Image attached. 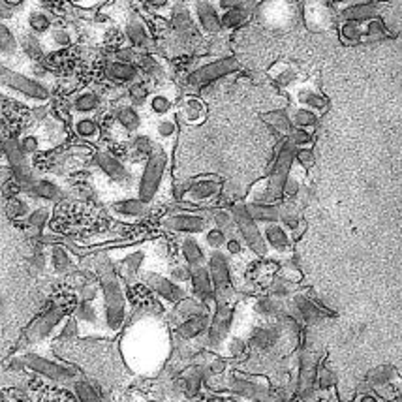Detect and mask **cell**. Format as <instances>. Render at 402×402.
Returning a JSON list of instances; mask_svg holds the SVG:
<instances>
[{
	"label": "cell",
	"mask_w": 402,
	"mask_h": 402,
	"mask_svg": "<svg viewBox=\"0 0 402 402\" xmlns=\"http://www.w3.org/2000/svg\"><path fill=\"white\" fill-rule=\"evenodd\" d=\"M98 280H100V297H102V311H104V325L110 335L121 333L128 316V301L121 276L117 275L113 261L108 256H98L96 265Z\"/></svg>",
	"instance_id": "1"
},
{
	"label": "cell",
	"mask_w": 402,
	"mask_h": 402,
	"mask_svg": "<svg viewBox=\"0 0 402 402\" xmlns=\"http://www.w3.org/2000/svg\"><path fill=\"white\" fill-rule=\"evenodd\" d=\"M167 169V155L166 150H162L156 147L149 155V160L145 164L141 177H139L138 184V197L145 203H153L155 197L160 192L162 181L166 175Z\"/></svg>",
	"instance_id": "2"
},
{
	"label": "cell",
	"mask_w": 402,
	"mask_h": 402,
	"mask_svg": "<svg viewBox=\"0 0 402 402\" xmlns=\"http://www.w3.org/2000/svg\"><path fill=\"white\" fill-rule=\"evenodd\" d=\"M239 68H241V63L235 57L216 58L213 63L203 64L200 68H195L194 72H190L188 77H186V83L192 89H201V86H207L214 81L222 79L226 75L235 74Z\"/></svg>",
	"instance_id": "3"
},
{
	"label": "cell",
	"mask_w": 402,
	"mask_h": 402,
	"mask_svg": "<svg viewBox=\"0 0 402 402\" xmlns=\"http://www.w3.org/2000/svg\"><path fill=\"white\" fill-rule=\"evenodd\" d=\"M207 269L214 286V303L226 305L231 297V273L230 259L222 250H213L207 258Z\"/></svg>",
	"instance_id": "4"
},
{
	"label": "cell",
	"mask_w": 402,
	"mask_h": 402,
	"mask_svg": "<svg viewBox=\"0 0 402 402\" xmlns=\"http://www.w3.org/2000/svg\"><path fill=\"white\" fill-rule=\"evenodd\" d=\"M231 214H233V220H235V226L239 233H241L242 241L247 242V247L252 250L254 254L258 256H265L269 252V247L264 239V233L259 230L258 222L248 214L247 205L245 203H235L231 207Z\"/></svg>",
	"instance_id": "5"
},
{
	"label": "cell",
	"mask_w": 402,
	"mask_h": 402,
	"mask_svg": "<svg viewBox=\"0 0 402 402\" xmlns=\"http://www.w3.org/2000/svg\"><path fill=\"white\" fill-rule=\"evenodd\" d=\"M0 83L6 85L8 89H12V91L19 92V94H23V96L30 98V100H36V102H46L49 98V91L41 83L30 79L19 72H13L6 66H0Z\"/></svg>",
	"instance_id": "6"
},
{
	"label": "cell",
	"mask_w": 402,
	"mask_h": 402,
	"mask_svg": "<svg viewBox=\"0 0 402 402\" xmlns=\"http://www.w3.org/2000/svg\"><path fill=\"white\" fill-rule=\"evenodd\" d=\"M233 316H235V312L230 306V303L216 305V311L211 318V325L207 329V344L211 348H220L224 344L228 335H230L231 325H233Z\"/></svg>",
	"instance_id": "7"
},
{
	"label": "cell",
	"mask_w": 402,
	"mask_h": 402,
	"mask_svg": "<svg viewBox=\"0 0 402 402\" xmlns=\"http://www.w3.org/2000/svg\"><path fill=\"white\" fill-rule=\"evenodd\" d=\"M164 226L167 230L175 231V233H186V235H197V233H205L207 228V219L201 214L192 213H179L171 214L164 220Z\"/></svg>",
	"instance_id": "8"
},
{
	"label": "cell",
	"mask_w": 402,
	"mask_h": 402,
	"mask_svg": "<svg viewBox=\"0 0 402 402\" xmlns=\"http://www.w3.org/2000/svg\"><path fill=\"white\" fill-rule=\"evenodd\" d=\"M145 278H147V284L150 286V290L156 295H160L167 303H179V301H183L186 297V290L181 284H177V282H173L171 278L155 275V273H147Z\"/></svg>",
	"instance_id": "9"
},
{
	"label": "cell",
	"mask_w": 402,
	"mask_h": 402,
	"mask_svg": "<svg viewBox=\"0 0 402 402\" xmlns=\"http://www.w3.org/2000/svg\"><path fill=\"white\" fill-rule=\"evenodd\" d=\"M94 162H96V166L100 167V171L104 173L110 181L119 184L128 183V179H130L128 167L124 166L117 156L111 155L110 150H98L96 156H94Z\"/></svg>",
	"instance_id": "10"
},
{
	"label": "cell",
	"mask_w": 402,
	"mask_h": 402,
	"mask_svg": "<svg viewBox=\"0 0 402 402\" xmlns=\"http://www.w3.org/2000/svg\"><path fill=\"white\" fill-rule=\"evenodd\" d=\"M222 190V183L219 179H200L188 186V188L183 192V200L190 201V203H203V201H209L216 197Z\"/></svg>",
	"instance_id": "11"
},
{
	"label": "cell",
	"mask_w": 402,
	"mask_h": 402,
	"mask_svg": "<svg viewBox=\"0 0 402 402\" xmlns=\"http://www.w3.org/2000/svg\"><path fill=\"white\" fill-rule=\"evenodd\" d=\"M194 13L197 23L203 29V32L207 34H219L222 27V15L216 12V8L209 2V0H195Z\"/></svg>",
	"instance_id": "12"
},
{
	"label": "cell",
	"mask_w": 402,
	"mask_h": 402,
	"mask_svg": "<svg viewBox=\"0 0 402 402\" xmlns=\"http://www.w3.org/2000/svg\"><path fill=\"white\" fill-rule=\"evenodd\" d=\"M27 363H29V367H32L34 370H38V372L46 374L47 378L72 380L77 376L75 367H64V365L53 363V361H49V359H44V357H40V356H34V354H30V356L27 357Z\"/></svg>",
	"instance_id": "13"
},
{
	"label": "cell",
	"mask_w": 402,
	"mask_h": 402,
	"mask_svg": "<svg viewBox=\"0 0 402 402\" xmlns=\"http://www.w3.org/2000/svg\"><path fill=\"white\" fill-rule=\"evenodd\" d=\"M190 284H192V292H194L195 299H200L201 303H205L209 306V303L214 301L213 280H211V273H209L205 265L192 269V273H190Z\"/></svg>",
	"instance_id": "14"
},
{
	"label": "cell",
	"mask_w": 402,
	"mask_h": 402,
	"mask_svg": "<svg viewBox=\"0 0 402 402\" xmlns=\"http://www.w3.org/2000/svg\"><path fill=\"white\" fill-rule=\"evenodd\" d=\"M282 328H278V323H269V325H261L256 328L248 339V346H252L256 350L267 351L271 348H275L280 342Z\"/></svg>",
	"instance_id": "15"
},
{
	"label": "cell",
	"mask_w": 402,
	"mask_h": 402,
	"mask_svg": "<svg viewBox=\"0 0 402 402\" xmlns=\"http://www.w3.org/2000/svg\"><path fill=\"white\" fill-rule=\"evenodd\" d=\"M209 325H211V314H209V312L186 318V320L177 328L179 339L186 340V342H190V340L194 339H200L201 335L207 331Z\"/></svg>",
	"instance_id": "16"
},
{
	"label": "cell",
	"mask_w": 402,
	"mask_h": 402,
	"mask_svg": "<svg viewBox=\"0 0 402 402\" xmlns=\"http://www.w3.org/2000/svg\"><path fill=\"white\" fill-rule=\"evenodd\" d=\"M113 214H117L119 219L124 220H136L143 219L145 214L149 213V203H145L139 197H128V200L117 201L111 205Z\"/></svg>",
	"instance_id": "17"
},
{
	"label": "cell",
	"mask_w": 402,
	"mask_h": 402,
	"mask_svg": "<svg viewBox=\"0 0 402 402\" xmlns=\"http://www.w3.org/2000/svg\"><path fill=\"white\" fill-rule=\"evenodd\" d=\"M264 239L267 242V247L276 250V252H287L292 248V239H290V233L282 224L278 222H273V224H265L264 228Z\"/></svg>",
	"instance_id": "18"
},
{
	"label": "cell",
	"mask_w": 402,
	"mask_h": 402,
	"mask_svg": "<svg viewBox=\"0 0 402 402\" xmlns=\"http://www.w3.org/2000/svg\"><path fill=\"white\" fill-rule=\"evenodd\" d=\"M247 205L248 214L252 216L256 222L261 224H273V222H280V207H276L273 203H264V201H248Z\"/></svg>",
	"instance_id": "19"
},
{
	"label": "cell",
	"mask_w": 402,
	"mask_h": 402,
	"mask_svg": "<svg viewBox=\"0 0 402 402\" xmlns=\"http://www.w3.org/2000/svg\"><path fill=\"white\" fill-rule=\"evenodd\" d=\"M181 254H183L186 265H190L192 269H194V267H201V265H205V261H207L205 248L192 235L183 239V242H181Z\"/></svg>",
	"instance_id": "20"
},
{
	"label": "cell",
	"mask_w": 402,
	"mask_h": 402,
	"mask_svg": "<svg viewBox=\"0 0 402 402\" xmlns=\"http://www.w3.org/2000/svg\"><path fill=\"white\" fill-rule=\"evenodd\" d=\"M105 74L115 83H134V81H138L139 70L136 64L128 63V60H113L108 64Z\"/></svg>",
	"instance_id": "21"
},
{
	"label": "cell",
	"mask_w": 402,
	"mask_h": 402,
	"mask_svg": "<svg viewBox=\"0 0 402 402\" xmlns=\"http://www.w3.org/2000/svg\"><path fill=\"white\" fill-rule=\"evenodd\" d=\"M63 322V309H55V311L47 312L46 316H41L38 322L32 325L30 333L34 337V342L47 339L49 335L58 328V323Z\"/></svg>",
	"instance_id": "22"
},
{
	"label": "cell",
	"mask_w": 402,
	"mask_h": 402,
	"mask_svg": "<svg viewBox=\"0 0 402 402\" xmlns=\"http://www.w3.org/2000/svg\"><path fill=\"white\" fill-rule=\"evenodd\" d=\"M340 15L344 18V21H370V19L378 18V4L376 2H357V4H350L346 6Z\"/></svg>",
	"instance_id": "23"
},
{
	"label": "cell",
	"mask_w": 402,
	"mask_h": 402,
	"mask_svg": "<svg viewBox=\"0 0 402 402\" xmlns=\"http://www.w3.org/2000/svg\"><path fill=\"white\" fill-rule=\"evenodd\" d=\"M104 311L96 305V301L92 299V301H83L75 312V320L79 323V328H86V325H91V328H96L100 323L104 322Z\"/></svg>",
	"instance_id": "24"
},
{
	"label": "cell",
	"mask_w": 402,
	"mask_h": 402,
	"mask_svg": "<svg viewBox=\"0 0 402 402\" xmlns=\"http://www.w3.org/2000/svg\"><path fill=\"white\" fill-rule=\"evenodd\" d=\"M49 261H51V267L55 269V273H60V275H66L70 271H74L75 264H77L74 254L70 252L66 247H63V245H53L51 254H49Z\"/></svg>",
	"instance_id": "25"
},
{
	"label": "cell",
	"mask_w": 402,
	"mask_h": 402,
	"mask_svg": "<svg viewBox=\"0 0 402 402\" xmlns=\"http://www.w3.org/2000/svg\"><path fill=\"white\" fill-rule=\"evenodd\" d=\"M145 254L141 250H134V252H128L127 256H122V259L115 265L117 275L124 278V280H134V276L138 275V271L141 269L143 265Z\"/></svg>",
	"instance_id": "26"
},
{
	"label": "cell",
	"mask_w": 402,
	"mask_h": 402,
	"mask_svg": "<svg viewBox=\"0 0 402 402\" xmlns=\"http://www.w3.org/2000/svg\"><path fill=\"white\" fill-rule=\"evenodd\" d=\"M115 122L128 134L138 132L141 127V115L134 105H121L115 111Z\"/></svg>",
	"instance_id": "27"
},
{
	"label": "cell",
	"mask_w": 402,
	"mask_h": 402,
	"mask_svg": "<svg viewBox=\"0 0 402 402\" xmlns=\"http://www.w3.org/2000/svg\"><path fill=\"white\" fill-rule=\"evenodd\" d=\"M127 36L130 44L134 46V49H147L149 47V30H147V27L138 18H132L127 23Z\"/></svg>",
	"instance_id": "28"
},
{
	"label": "cell",
	"mask_w": 402,
	"mask_h": 402,
	"mask_svg": "<svg viewBox=\"0 0 402 402\" xmlns=\"http://www.w3.org/2000/svg\"><path fill=\"white\" fill-rule=\"evenodd\" d=\"M181 113H183V119L188 124H200L205 119V115H207V108H205V104L201 102L200 98L188 96L184 98Z\"/></svg>",
	"instance_id": "29"
},
{
	"label": "cell",
	"mask_w": 402,
	"mask_h": 402,
	"mask_svg": "<svg viewBox=\"0 0 402 402\" xmlns=\"http://www.w3.org/2000/svg\"><path fill=\"white\" fill-rule=\"evenodd\" d=\"M30 192L46 201H57L63 197V188L57 183H53L49 179H38L30 183Z\"/></svg>",
	"instance_id": "30"
},
{
	"label": "cell",
	"mask_w": 402,
	"mask_h": 402,
	"mask_svg": "<svg viewBox=\"0 0 402 402\" xmlns=\"http://www.w3.org/2000/svg\"><path fill=\"white\" fill-rule=\"evenodd\" d=\"M100 104H102V98L98 92L85 91L74 100V111L79 115H91V113L98 111Z\"/></svg>",
	"instance_id": "31"
},
{
	"label": "cell",
	"mask_w": 402,
	"mask_h": 402,
	"mask_svg": "<svg viewBox=\"0 0 402 402\" xmlns=\"http://www.w3.org/2000/svg\"><path fill=\"white\" fill-rule=\"evenodd\" d=\"M74 130L81 139L85 141H96L100 138V127L94 119L89 115H79L74 121Z\"/></svg>",
	"instance_id": "32"
},
{
	"label": "cell",
	"mask_w": 402,
	"mask_h": 402,
	"mask_svg": "<svg viewBox=\"0 0 402 402\" xmlns=\"http://www.w3.org/2000/svg\"><path fill=\"white\" fill-rule=\"evenodd\" d=\"M295 306H297L299 316L303 318L306 323H316L323 314L322 309L314 305V303L311 301V297L297 295V297H295Z\"/></svg>",
	"instance_id": "33"
},
{
	"label": "cell",
	"mask_w": 402,
	"mask_h": 402,
	"mask_svg": "<svg viewBox=\"0 0 402 402\" xmlns=\"http://www.w3.org/2000/svg\"><path fill=\"white\" fill-rule=\"evenodd\" d=\"M19 51V41L13 34V30L6 23L0 21V53L6 57H13Z\"/></svg>",
	"instance_id": "34"
},
{
	"label": "cell",
	"mask_w": 402,
	"mask_h": 402,
	"mask_svg": "<svg viewBox=\"0 0 402 402\" xmlns=\"http://www.w3.org/2000/svg\"><path fill=\"white\" fill-rule=\"evenodd\" d=\"M264 121L275 128L276 132L284 134V136H290V132H292V128H293L292 117H287L286 111H280V110L265 113Z\"/></svg>",
	"instance_id": "35"
},
{
	"label": "cell",
	"mask_w": 402,
	"mask_h": 402,
	"mask_svg": "<svg viewBox=\"0 0 402 402\" xmlns=\"http://www.w3.org/2000/svg\"><path fill=\"white\" fill-rule=\"evenodd\" d=\"M29 29L34 32V34H44L46 36L49 30H51V18L49 13H46L44 10H30L29 12Z\"/></svg>",
	"instance_id": "36"
},
{
	"label": "cell",
	"mask_w": 402,
	"mask_h": 402,
	"mask_svg": "<svg viewBox=\"0 0 402 402\" xmlns=\"http://www.w3.org/2000/svg\"><path fill=\"white\" fill-rule=\"evenodd\" d=\"M297 100L301 104L309 108L312 111H323L328 108V100L322 96V94H318L316 91H311V89H303V91H299L297 94Z\"/></svg>",
	"instance_id": "37"
},
{
	"label": "cell",
	"mask_w": 402,
	"mask_h": 402,
	"mask_svg": "<svg viewBox=\"0 0 402 402\" xmlns=\"http://www.w3.org/2000/svg\"><path fill=\"white\" fill-rule=\"evenodd\" d=\"M49 219H51V207H38L27 216V224H29L32 230H36L38 235H41V231L46 230Z\"/></svg>",
	"instance_id": "38"
},
{
	"label": "cell",
	"mask_w": 402,
	"mask_h": 402,
	"mask_svg": "<svg viewBox=\"0 0 402 402\" xmlns=\"http://www.w3.org/2000/svg\"><path fill=\"white\" fill-rule=\"evenodd\" d=\"M247 19H248L247 8L242 6L230 8V10H226V13L222 15V27H226V29H237V27H241Z\"/></svg>",
	"instance_id": "39"
},
{
	"label": "cell",
	"mask_w": 402,
	"mask_h": 402,
	"mask_svg": "<svg viewBox=\"0 0 402 402\" xmlns=\"http://www.w3.org/2000/svg\"><path fill=\"white\" fill-rule=\"evenodd\" d=\"M149 108L150 111L158 117H166L173 108V102L171 98L164 94V92H156L153 96L149 98Z\"/></svg>",
	"instance_id": "40"
},
{
	"label": "cell",
	"mask_w": 402,
	"mask_h": 402,
	"mask_svg": "<svg viewBox=\"0 0 402 402\" xmlns=\"http://www.w3.org/2000/svg\"><path fill=\"white\" fill-rule=\"evenodd\" d=\"M363 34L365 32L361 29V23H357V21H344V23L340 25V38L346 44H359Z\"/></svg>",
	"instance_id": "41"
},
{
	"label": "cell",
	"mask_w": 402,
	"mask_h": 402,
	"mask_svg": "<svg viewBox=\"0 0 402 402\" xmlns=\"http://www.w3.org/2000/svg\"><path fill=\"white\" fill-rule=\"evenodd\" d=\"M280 301H278V297H275V295L258 299V303L254 306V311L261 314V316H276V314L280 312Z\"/></svg>",
	"instance_id": "42"
},
{
	"label": "cell",
	"mask_w": 402,
	"mask_h": 402,
	"mask_svg": "<svg viewBox=\"0 0 402 402\" xmlns=\"http://www.w3.org/2000/svg\"><path fill=\"white\" fill-rule=\"evenodd\" d=\"M292 122L297 128H311L318 122V115L312 110H309V108H297V110L293 111Z\"/></svg>",
	"instance_id": "43"
},
{
	"label": "cell",
	"mask_w": 402,
	"mask_h": 402,
	"mask_svg": "<svg viewBox=\"0 0 402 402\" xmlns=\"http://www.w3.org/2000/svg\"><path fill=\"white\" fill-rule=\"evenodd\" d=\"M205 245H207L211 250H220V248L226 247V242H228V235H226V231H222L220 228H209L205 231Z\"/></svg>",
	"instance_id": "44"
},
{
	"label": "cell",
	"mask_w": 402,
	"mask_h": 402,
	"mask_svg": "<svg viewBox=\"0 0 402 402\" xmlns=\"http://www.w3.org/2000/svg\"><path fill=\"white\" fill-rule=\"evenodd\" d=\"M47 38H49V46H53L55 49L58 47H66L72 44V36L66 29H53L47 32Z\"/></svg>",
	"instance_id": "45"
},
{
	"label": "cell",
	"mask_w": 402,
	"mask_h": 402,
	"mask_svg": "<svg viewBox=\"0 0 402 402\" xmlns=\"http://www.w3.org/2000/svg\"><path fill=\"white\" fill-rule=\"evenodd\" d=\"M175 134H177V122L173 121V119H160L158 124H156V136L160 139H171L175 138Z\"/></svg>",
	"instance_id": "46"
},
{
	"label": "cell",
	"mask_w": 402,
	"mask_h": 402,
	"mask_svg": "<svg viewBox=\"0 0 402 402\" xmlns=\"http://www.w3.org/2000/svg\"><path fill=\"white\" fill-rule=\"evenodd\" d=\"M293 147H306V145H311L312 138H311V132L306 130V128H292V132H290V139H287Z\"/></svg>",
	"instance_id": "47"
},
{
	"label": "cell",
	"mask_w": 402,
	"mask_h": 402,
	"mask_svg": "<svg viewBox=\"0 0 402 402\" xmlns=\"http://www.w3.org/2000/svg\"><path fill=\"white\" fill-rule=\"evenodd\" d=\"M213 219H214V226L220 228L222 231H231L233 228H237L231 211H216Z\"/></svg>",
	"instance_id": "48"
},
{
	"label": "cell",
	"mask_w": 402,
	"mask_h": 402,
	"mask_svg": "<svg viewBox=\"0 0 402 402\" xmlns=\"http://www.w3.org/2000/svg\"><path fill=\"white\" fill-rule=\"evenodd\" d=\"M149 98V89L145 83H139V81H134V85L130 86V100H132L136 105H141Z\"/></svg>",
	"instance_id": "49"
},
{
	"label": "cell",
	"mask_w": 402,
	"mask_h": 402,
	"mask_svg": "<svg viewBox=\"0 0 402 402\" xmlns=\"http://www.w3.org/2000/svg\"><path fill=\"white\" fill-rule=\"evenodd\" d=\"M8 213L12 219H21V216H29V205L19 197H13L8 203Z\"/></svg>",
	"instance_id": "50"
},
{
	"label": "cell",
	"mask_w": 402,
	"mask_h": 402,
	"mask_svg": "<svg viewBox=\"0 0 402 402\" xmlns=\"http://www.w3.org/2000/svg\"><path fill=\"white\" fill-rule=\"evenodd\" d=\"M365 34L368 36V38H385L387 36V27H385L380 19H370L367 23V29H365Z\"/></svg>",
	"instance_id": "51"
},
{
	"label": "cell",
	"mask_w": 402,
	"mask_h": 402,
	"mask_svg": "<svg viewBox=\"0 0 402 402\" xmlns=\"http://www.w3.org/2000/svg\"><path fill=\"white\" fill-rule=\"evenodd\" d=\"M299 190H301V179L295 177V175H293V171H292L290 175H287L282 195H287V197H295V195L299 194Z\"/></svg>",
	"instance_id": "52"
},
{
	"label": "cell",
	"mask_w": 402,
	"mask_h": 402,
	"mask_svg": "<svg viewBox=\"0 0 402 402\" xmlns=\"http://www.w3.org/2000/svg\"><path fill=\"white\" fill-rule=\"evenodd\" d=\"M190 273L192 271L186 267V265H175L169 273V278L177 284H184V282H190Z\"/></svg>",
	"instance_id": "53"
},
{
	"label": "cell",
	"mask_w": 402,
	"mask_h": 402,
	"mask_svg": "<svg viewBox=\"0 0 402 402\" xmlns=\"http://www.w3.org/2000/svg\"><path fill=\"white\" fill-rule=\"evenodd\" d=\"M290 292H292V286L287 284L286 278L275 280V284H273V287H271V295H275V297H278V299L290 295Z\"/></svg>",
	"instance_id": "54"
},
{
	"label": "cell",
	"mask_w": 402,
	"mask_h": 402,
	"mask_svg": "<svg viewBox=\"0 0 402 402\" xmlns=\"http://www.w3.org/2000/svg\"><path fill=\"white\" fill-rule=\"evenodd\" d=\"M295 158L301 164V167H311L314 164V155L309 147H301L299 150H295Z\"/></svg>",
	"instance_id": "55"
},
{
	"label": "cell",
	"mask_w": 402,
	"mask_h": 402,
	"mask_svg": "<svg viewBox=\"0 0 402 402\" xmlns=\"http://www.w3.org/2000/svg\"><path fill=\"white\" fill-rule=\"evenodd\" d=\"M134 143H136V149H138L139 153H143V155H150V153L156 149V145L153 143V139H150L149 136H138Z\"/></svg>",
	"instance_id": "56"
},
{
	"label": "cell",
	"mask_w": 402,
	"mask_h": 402,
	"mask_svg": "<svg viewBox=\"0 0 402 402\" xmlns=\"http://www.w3.org/2000/svg\"><path fill=\"white\" fill-rule=\"evenodd\" d=\"M21 149H23L25 155H34L40 150V141L36 136H27V138L21 139Z\"/></svg>",
	"instance_id": "57"
},
{
	"label": "cell",
	"mask_w": 402,
	"mask_h": 402,
	"mask_svg": "<svg viewBox=\"0 0 402 402\" xmlns=\"http://www.w3.org/2000/svg\"><path fill=\"white\" fill-rule=\"evenodd\" d=\"M23 49L29 53V55H40V53L44 51V49H41V44H38V41H36V38H29V36L25 38Z\"/></svg>",
	"instance_id": "58"
},
{
	"label": "cell",
	"mask_w": 402,
	"mask_h": 402,
	"mask_svg": "<svg viewBox=\"0 0 402 402\" xmlns=\"http://www.w3.org/2000/svg\"><path fill=\"white\" fill-rule=\"evenodd\" d=\"M226 250H228L230 256H237V254H241L242 252L241 241L235 239V237H231V239H228V242H226Z\"/></svg>",
	"instance_id": "59"
},
{
	"label": "cell",
	"mask_w": 402,
	"mask_h": 402,
	"mask_svg": "<svg viewBox=\"0 0 402 402\" xmlns=\"http://www.w3.org/2000/svg\"><path fill=\"white\" fill-rule=\"evenodd\" d=\"M147 4L155 10H164V8L169 6V0H147Z\"/></svg>",
	"instance_id": "60"
},
{
	"label": "cell",
	"mask_w": 402,
	"mask_h": 402,
	"mask_svg": "<svg viewBox=\"0 0 402 402\" xmlns=\"http://www.w3.org/2000/svg\"><path fill=\"white\" fill-rule=\"evenodd\" d=\"M237 6H241V0H220V8H224V10Z\"/></svg>",
	"instance_id": "61"
},
{
	"label": "cell",
	"mask_w": 402,
	"mask_h": 402,
	"mask_svg": "<svg viewBox=\"0 0 402 402\" xmlns=\"http://www.w3.org/2000/svg\"><path fill=\"white\" fill-rule=\"evenodd\" d=\"M2 2H4L8 8H18V6H21V4H23L25 0H2Z\"/></svg>",
	"instance_id": "62"
},
{
	"label": "cell",
	"mask_w": 402,
	"mask_h": 402,
	"mask_svg": "<svg viewBox=\"0 0 402 402\" xmlns=\"http://www.w3.org/2000/svg\"><path fill=\"white\" fill-rule=\"evenodd\" d=\"M335 4H346V2H350V0H331Z\"/></svg>",
	"instance_id": "63"
},
{
	"label": "cell",
	"mask_w": 402,
	"mask_h": 402,
	"mask_svg": "<svg viewBox=\"0 0 402 402\" xmlns=\"http://www.w3.org/2000/svg\"><path fill=\"white\" fill-rule=\"evenodd\" d=\"M194 2H195V0H194Z\"/></svg>",
	"instance_id": "64"
}]
</instances>
